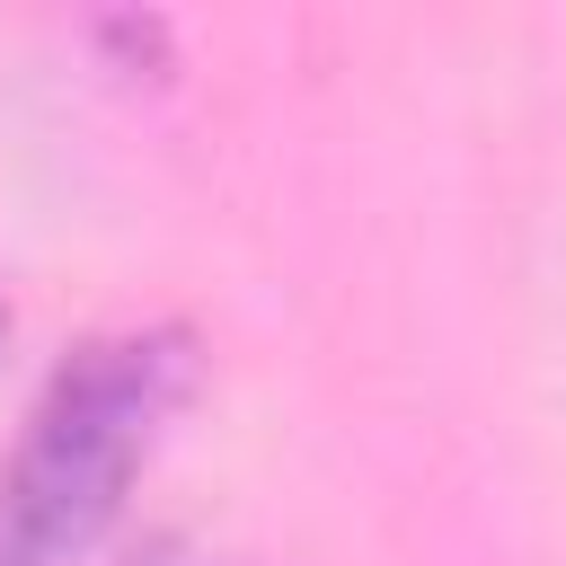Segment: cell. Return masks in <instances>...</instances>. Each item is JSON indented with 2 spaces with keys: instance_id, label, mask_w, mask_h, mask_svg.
<instances>
[{
  "instance_id": "1",
  "label": "cell",
  "mask_w": 566,
  "mask_h": 566,
  "mask_svg": "<svg viewBox=\"0 0 566 566\" xmlns=\"http://www.w3.org/2000/svg\"><path fill=\"white\" fill-rule=\"evenodd\" d=\"M186 380H195V354H186L177 327L97 336V345H80L53 371V389L27 416L18 460L0 478L27 566L62 557V548H88L115 522V504H124V486H133L159 416L186 398Z\"/></svg>"
},
{
  "instance_id": "2",
  "label": "cell",
  "mask_w": 566,
  "mask_h": 566,
  "mask_svg": "<svg viewBox=\"0 0 566 566\" xmlns=\"http://www.w3.org/2000/svg\"><path fill=\"white\" fill-rule=\"evenodd\" d=\"M0 566H27V548H18V522H9V495H0Z\"/></svg>"
}]
</instances>
